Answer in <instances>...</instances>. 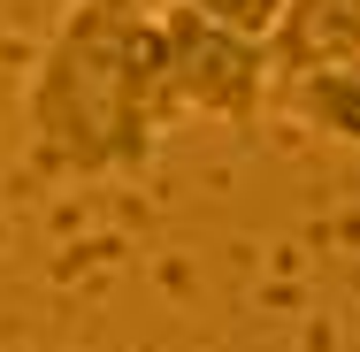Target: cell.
Returning a JSON list of instances; mask_svg holds the SVG:
<instances>
[{
	"label": "cell",
	"instance_id": "cell-1",
	"mask_svg": "<svg viewBox=\"0 0 360 352\" xmlns=\"http://www.w3.org/2000/svg\"><path fill=\"white\" fill-rule=\"evenodd\" d=\"M169 131L146 0H70L23 77V138L46 176H131Z\"/></svg>",
	"mask_w": 360,
	"mask_h": 352
},
{
	"label": "cell",
	"instance_id": "cell-2",
	"mask_svg": "<svg viewBox=\"0 0 360 352\" xmlns=\"http://www.w3.org/2000/svg\"><path fill=\"white\" fill-rule=\"evenodd\" d=\"M153 39H161V107H169V131L176 123H261L269 115V39H245V31H222L192 8H153Z\"/></svg>",
	"mask_w": 360,
	"mask_h": 352
},
{
	"label": "cell",
	"instance_id": "cell-3",
	"mask_svg": "<svg viewBox=\"0 0 360 352\" xmlns=\"http://www.w3.org/2000/svg\"><path fill=\"white\" fill-rule=\"evenodd\" d=\"M269 115H291L299 131H314L330 145H360V54L276 77L269 84Z\"/></svg>",
	"mask_w": 360,
	"mask_h": 352
},
{
	"label": "cell",
	"instance_id": "cell-4",
	"mask_svg": "<svg viewBox=\"0 0 360 352\" xmlns=\"http://www.w3.org/2000/svg\"><path fill=\"white\" fill-rule=\"evenodd\" d=\"M360 54V0H284L276 31H269V70H322V62H353Z\"/></svg>",
	"mask_w": 360,
	"mask_h": 352
},
{
	"label": "cell",
	"instance_id": "cell-5",
	"mask_svg": "<svg viewBox=\"0 0 360 352\" xmlns=\"http://www.w3.org/2000/svg\"><path fill=\"white\" fill-rule=\"evenodd\" d=\"M176 8L207 15V23H222V31H245V39H269V31H276V8H284V0H176Z\"/></svg>",
	"mask_w": 360,
	"mask_h": 352
}]
</instances>
